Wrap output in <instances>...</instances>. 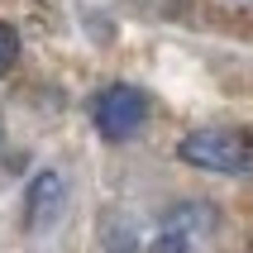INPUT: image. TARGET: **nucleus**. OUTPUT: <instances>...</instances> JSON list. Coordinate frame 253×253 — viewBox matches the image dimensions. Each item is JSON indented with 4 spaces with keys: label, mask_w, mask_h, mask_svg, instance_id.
I'll list each match as a JSON object with an SVG mask.
<instances>
[{
    "label": "nucleus",
    "mask_w": 253,
    "mask_h": 253,
    "mask_svg": "<svg viewBox=\"0 0 253 253\" xmlns=\"http://www.w3.org/2000/svg\"><path fill=\"white\" fill-rule=\"evenodd\" d=\"M177 158L196 172L239 177V172H253V139L239 129H191L177 143Z\"/></svg>",
    "instance_id": "obj_1"
},
{
    "label": "nucleus",
    "mask_w": 253,
    "mask_h": 253,
    "mask_svg": "<svg viewBox=\"0 0 253 253\" xmlns=\"http://www.w3.org/2000/svg\"><path fill=\"white\" fill-rule=\"evenodd\" d=\"M143 125H148V96H143L139 86L120 82V86H105V91L96 96V129L110 143L134 139Z\"/></svg>",
    "instance_id": "obj_2"
},
{
    "label": "nucleus",
    "mask_w": 253,
    "mask_h": 253,
    "mask_svg": "<svg viewBox=\"0 0 253 253\" xmlns=\"http://www.w3.org/2000/svg\"><path fill=\"white\" fill-rule=\"evenodd\" d=\"M62 215H67V182H62V172H39L24 191V225L34 234H48V229L62 225Z\"/></svg>",
    "instance_id": "obj_3"
},
{
    "label": "nucleus",
    "mask_w": 253,
    "mask_h": 253,
    "mask_svg": "<svg viewBox=\"0 0 253 253\" xmlns=\"http://www.w3.org/2000/svg\"><path fill=\"white\" fill-rule=\"evenodd\" d=\"M206 229H211V211L177 206V211L163 215L158 234L148 239V253H196V244L206 239Z\"/></svg>",
    "instance_id": "obj_4"
},
{
    "label": "nucleus",
    "mask_w": 253,
    "mask_h": 253,
    "mask_svg": "<svg viewBox=\"0 0 253 253\" xmlns=\"http://www.w3.org/2000/svg\"><path fill=\"white\" fill-rule=\"evenodd\" d=\"M100 234H105V253H143L139 229H134V220H125V215H110Z\"/></svg>",
    "instance_id": "obj_5"
},
{
    "label": "nucleus",
    "mask_w": 253,
    "mask_h": 253,
    "mask_svg": "<svg viewBox=\"0 0 253 253\" xmlns=\"http://www.w3.org/2000/svg\"><path fill=\"white\" fill-rule=\"evenodd\" d=\"M14 57H19V39H14L10 24H0V72H10Z\"/></svg>",
    "instance_id": "obj_6"
},
{
    "label": "nucleus",
    "mask_w": 253,
    "mask_h": 253,
    "mask_svg": "<svg viewBox=\"0 0 253 253\" xmlns=\"http://www.w3.org/2000/svg\"><path fill=\"white\" fill-rule=\"evenodd\" d=\"M234 5H253V0H234Z\"/></svg>",
    "instance_id": "obj_7"
}]
</instances>
